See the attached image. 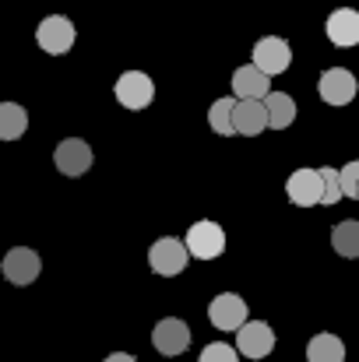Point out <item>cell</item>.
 <instances>
[{"mask_svg":"<svg viewBox=\"0 0 359 362\" xmlns=\"http://www.w3.org/2000/svg\"><path fill=\"white\" fill-rule=\"evenodd\" d=\"M74 39H78V32H74L71 18H64V14H50V18H42L39 28H35V42H39V49L50 53V57L71 53Z\"/></svg>","mask_w":359,"mask_h":362,"instance_id":"1","label":"cell"},{"mask_svg":"<svg viewBox=\"0 0 359 362\" xmlns=\"http://www.w3.org/2000/svg\"><path fill=\"white\" fill-rule=\"evenodd\" d=\"M113 95L123 110H148L152 99H155V81L144 74V71H123L113 85Z\"/></svg>","mask_w":359,"mask_h":362,"instance_id":"2","label":"cell"},{"mask_svg":"<svg viewBox=\"0 0 359 362\" xmlns=\"http://www.w3.org/2000/svg\"><path fill=\"white\" fill-rule=\"evenodd\" d=\"M183 246H187V253L198 257V260H215V257H222V250H226V233H222L219 222L201 218V222H194V226L187 229Z\"/></svg>","mask_w":359,"mask_h":362,"instance_id":"3","label":"cell"},{"mask_svg":"<svg viewBox=\"0 0 359 362\" xmlns=\"http://www.w3.org/2000/svg\"><path fill=\"white\" fill-rule=\"evenodd\" d=\"M264 78H275V74H282V71H289V64H292V46L282 39V35H264V39H257L253 42V60H250Z\"/></svg>","mask_w":359,"mask_h":362,"instance_id":"4","label":"cell"},{"mask_svg":"<svg viewBox=\"0 0 359 362\" xmlns=\"http://www.w3.org/2000/svg\"><path fill=\"white\" fill-rule=\"evenodd\" d=\"M187 260H190V253H187L183 240H173V236L155 240L152 243V250H148V264H152V271L162 274V278H176V274H183Z\"/></svg>","mask_w":359,"mask_h":362,"instance_id":"5","label":"cell"},{"mask_svg":"<svg viewBox=\"0 0 359 362\" xmlns=\"http://www.w3.org/2000/svg\"><path fill=\"white\" fill-rule=\"evenodd\" d=\"M271 349H275V331H271V324H264V320H246L237 331V352L243 359H253V362L268 359Z\"/></svg>","mask_w":359,"mask_h":362,"instance_id":"6","label":"cell"},{"mask_svg":"<svg viewBox=\"0 0 359 362\" xmlns=\"http://www.w3.org/2000/svg\"><path fill=\"white\" fill-rule=\"evenodd\" d=\"M356 74L349 67H328L317 81V92L328 106H349L356 99Z\"/></svg>","mask_w":359,"mask_h":362,"instance_id":"7","label":"cell"},{"mask_svg":"<svg viewBox=\"0 0 359 362\" xmlns=\"http://www.w3.org/2000/svg\"><path fill=\"white\" fill-rule=\"evenodd\" d=\"M0 271H4V278H7L11 285H32V281L39 278V271H42V260H39L35 250H28V246H14V250L4 253Z\"/></svg>","mask_w":359,"mask_h":362,"instance_id":"8","label":"cell"},{"mask_svg":"<svg viewBox=\"0 0 359 362\" xmlns=\"http://www.w3.org/2000/svg\"><path fill=\"white\" fill-rule=\"evenodd\" d=\"M152 345L159 356H180L190 349V327L180 317H162L152 331Z\"/></svg>","mask_w":359,"mask_h":362,"instance_id":"9","label":"cell"},{"mask_svg":"<svg viewBox=\"0 0 359 362\" xmlns=\"http://www.w3.org/2000/svg\"><path fill=\"white\" fill-rule=\"evenodd\" d=\"M208 320L219 331H239L246 324V303H243V296H237V292H219L208 303Z\"/></svg>","mask_w":359,"mask_h":362,"instance_id":"10","label":"cell"},{"mask_svg":"<svg viewBox=\"0 0 359 362\" xmlns=\"http://www.w3.org/2000/svg\"><path fill=\"white\" fill-rule=\"evenodd\" d=\"M53 162L64 176H85L92 169V148L81 137H67L53 148Z\"/></svg>","mask_w":359,"mask_h":362,"instance_id":"11","label":"cell"},{"mask_svg":"<svg viewBox=\"0 0 359 362\" xmlns=\"http://www.w3.org/2000/svg\"><path fill=\"white\" fill-rule=\"evenodd\" d=\"M271 92V78H264L253 64H243L233 71V99L237 103H264Z\"/></svg>","mask_w":359,"mask_h":362,"instance_id":"12","label":"cell"},{"mask_svg":"<svg viewBox=\"0 0 359 362\" xmlns=\"http://www.w3.org/2000/svg\"><path fill=\"white\" fill-rule=\"evenodd\" d=\"M285 194L296 208H314L321 204V173L317 169H296L285 180Z\"/></svg>","mask_w":359,"mask_h":362,"instance_id":"13","label":"cell"},{"mask_svg":"<svg viewBox=\"0 0 359 362\" xmlns=\"http://www.w3.org/2000/svg\"><path fill=\"white\" fill-rule=\"evenodd\" d=\"M324 32H328V39H331L335 46H342V49L359 46V11L356 7H338V11H331L328 21H324Z\"/></svg>","mask_w":359,"mask_h":362,"instance_id":"14","label":"cell"},{"mask_svg":"<svg viewBox=\"0 0 359 362\" xmlns=\"http://www.w3.org/2000/svg\"><path fill=\"white\" fill-rule=\"evenodd\" d=\"M233 130L239 137H257L268 130V113L261 103H237L233 106Z\"/></svg>","mask_w":359,"mask_h":362,"instance_id":"15","label":"cell"},{"mask_svg":"<svg viewBox=\"0 0 359 362\" xmlns=\"http://www.w3.org/2000/svg\"><path fill=\"white\" fill-rule=\"evenodd\" d=\"M261 106L268 113V127L271 130H285V127H292V120H296V99L285 95V92H268Z\"/></svg>","mask_w":359,"mask_h":362,"instance_id":"16","label":"cell"},{"mask_svg":"<svg viewBox=\"0 0 359 362\" xmlns=\"http://www.w3.org/2000/svg\"><path fill=\"white\" fill-rule=\"evenodd\" d=\"M307 362H346V341L331 331H321L307 345Z\"/></svg>","mask_w":359,"mask_h":362,"instance_id":"17","label":"cell"},{"mask_svg":"<svg viewBox=\"0 0 359 362\" xmlns=\"http://www.w3.org/2000/svg\"><path fill=\"white\" fill-rule=\"evenodd\" d=\"M28 130V113L18 103H0V141H18Z\"/></svg>","mask_w":359,"mask_h":362,"instance_id":"18","label":"cell"},{"mask_svg":"<svg viewBox=\"0 0 359 362\" xmlns=\"http://www.w3.org/2000/svg\"><path fill=\"white\" fill-rule=\"evenodd\" d=\"M331 246H335V253L338 257H359V222L356 218H346V222H338L335 229H331Z\"/></svg>","mask_w":359,"mask_h":362,"instance_id":"19","label":"cell"},{"mask_svg":"<svg viewBox=\"0 0 359 362\" xmlns=\"http://www.w3.org/2000/svg\"><path fill=\"white\" fill-rule=\"evenodd\" d=\"M233 106H237V99H215L212 110H208V127L215 134H222V137H233L237 134L233 130Z\"/></svg>","mask_w":359,"mask_h":362,"instance_id":"20","label":"cell"},{"mask_svg":"<svg viewBox=\"0 0 359 362\" xmlns=\"http://www.w3.org/2000/svg\"><path fill=\"white\" fill-rule=\"evenodd\" d=\"M321 204H338L342 187H338V169L335 165H321Z\"/></svg>","mask_w":359,"mask_h":362,"instance_id":"21","label":"cell"},{"mask_svg":"<svg viewBox=\"0 0 359 362\" xmlns=\"http://www.w3.org/2000/svg\"><path fill=\"white\" fill-rule=\"evenodd\" d=\"M198 362H239V352L233 345H226V341H212V345L201 349V359Z\"/></svg>","mask_w":359,"mask_h":362,"instance_id":"22","label":"cell"},{"mask_svg":"<svg viewBox=\"0 0 359 362\" xmlns=\"http://www.w3.org/2000/svg\"><path fill=\"white\" fill-rule=\"evenodd\" d=\"M338 187H342V197H356V190H359V158L346 162V165L338 169Z\"/></svg>","mask_w":359,"mask_h":362,"instance_id":"23","label":"cell"},{"mask_svg":"<svg viewBox=\"0 0 359 362\" xmlns=\"http://www.w3.org/2000/svg\"><path fill=\"white\" fill-rule=\"evenodd\" d=\"M103 362H137V359H134L130 352H110V356H106Z\"/></svg>","mask_w":359,"mask_h":362,"instance_id":"24","label":"cell"},{"mask_svg":"<svg viewBox=\"0 0 359 362\" xmlns=\"http://www.w3.org/2000/svg\"><path fill=\"white\" fill-rule=\"evenodd\" d=\"M356 201H359V190H356Z\"/></svg>","mask_w":359,"mask_h":362,"instance_id":"25","label":"cell"}]
</instances>
